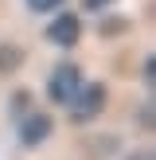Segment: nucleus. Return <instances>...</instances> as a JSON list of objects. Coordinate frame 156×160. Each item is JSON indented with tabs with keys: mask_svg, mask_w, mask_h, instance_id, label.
<instances>
[{
	"mask_svg": "<svg viewBox=\"0 0 156 160\" xmlns=\"http://www.w3.org/2000/svg\"><path fill=\"white\" fill-rule=\"evenodd\" d=\"M105 98H109V90L101 82H82L78 86V94L70 98V121L74 125H86V121H94V117H101V109H105Z\"/></svg>",
	"mask_w": 156,
	"mask_h": 160,
	"instance_id": "nucleus-1",
	"label": "nucleus"
},
{
	"mask_svg": "<svg viewBox=\"0 0 156 160\" xmlns=\"http://www.w3.org/2000/svg\"><path fill=\"white\" fill-rule=\"evenodd\" d=\"M82 70L74 67V62H59V67L51 70V78H47V98L55 102V106H70V98L78 94V86H82Z\"/></svg>",
	"mask_w": 156,
	"mask_h": 160,
	"instance_id": "nucleus-3",
	"label": "nucleus"
},
{
	"mask_svg": "<svg viewBox=\"0 0 156 160\" xmlns=\"http://www.w3.org/2000/svg\"><path fill=\"white\" fill-rule=\"evenodd\" d=\"M140 78H144V86L156 82V62H152V59H144V74H140Z\"/></svg>",
	"mask_w": 156,
	"mask_h": 160,
	"instance_id": "nucleus-9",
	"label": "nucleus"
},
{
	"mask_svg": "<svg viewBox=\"0 0 156 160\" xmlns=\"http://www.w3.org/2000/svg\"><path fill=\"white\" fill-rule=\"evenodd\" d=\"M23 4H27V12H59L62 4H66V0H23Z\"/></svg>",
	"mask_w": 156,
	"mask_h": 160,
	"instance_id": "nucleus-7",
	"label": "nucleus"
},
{
	"mask_svg": "<svg viewBox=\"0 0 156 160\" xmlns=\"http://www.w3.org/2000/svg\"><path fill=\"white\" fill-rule=\"evenodd\" d=\"M125 160H152V152H133V156H125Z\"/></svg>",
	"mask_w": 156,
	"mask_h": 160,
	"instance_id": "nucleus-11",
	"label": "nucleus"
},
{
	"mask_svg": "<svg viewBox=\"0 0 156 160\" xmlns=\"http://www.w3.org/2000/svg\"><path fill=\"white\" fill-rule=\"evenodd\" d=\"M23 47L20 43H0V78H8V74H16V70L23 67Z\"/></svg>",
	"mask_w": 156,
	"mask_h": 160,
	"instance_id": "nucleus-5",
	"label": "nucleus"
},
{
	"mask_svg": "<svg viewBox=\"0 0 156 160\" xmlns=\"http://www.w3.org/2000/svg\"><path fill=\"white\" fill-rule=\"evenodd\" d=\"M27 106H31V94H27V90H16V94H12V106H8V117L20 121V117L27 113Z\"/></svg>",
	"mask_w": 156,
	"mask_h": 160,
	"instance_id": "nucleus-6",
	"label": "nucleus"
},
{
	"mask_svg": "<svg viewBox=\"0 0 156 160\" xmlns=\"http://www.w3.org/2000/svg\"><path fill=\"white\" fill-rule=\"evenodd\" d=\"M113 4H117V0H82V12H98L101 16V12H109Z\"/></svg>",
	"mask_w": 156,
	"mask_h": 160,
	"instance_id": "nucleus-8",
	"label": "nucleus"
},
{
	"mask_svg": "<svg viewBox=\"0 0 156 160\" xmlns=\"http://www.w3.org/2000/svg\"><path fill=\"white\" fill-rule=\"evenodd\" d=\"M140 129H152V106L140 109Z\"/></svg>",
	"mask_w": 156,
	"mask_h": 160,
	"instance_id": "nucleus-10",
	"label": "nucleus"
},
{
	"mask_svg": "<svg viewBox=\"0 0 156 160\" xmlns=\"http://www.w3.org/2000/svg\"><path fill=\"white\" fill-rule=\"evenodd\" d=\"M51 133H55V117L47 113V109H27V113L16 121V137H20L23 148L47 145V141H51Z\"/></svg>",
	"mask_w": 156,
	"mask_h": 160,
	"instance_id": "nucleus-2",
	"label": "nucleus"
},
{
	"mask_svg": "<svg viewBox=\"0 0 156 160\" xmlns=\"http://www.w3.org/2000/svg\"><path fill=\"white\" fill-rule=\"evenodd\" d=\"M78 39H82V16L78 12H59L51 23H47V43L51 47L70 51V47H78Z\"/></svg>",
	"mask_w": 156,
	"mask_h": 160,
	"instance_id": "nucleus-4",
	"label": "nucleus"
}]
</instances>
